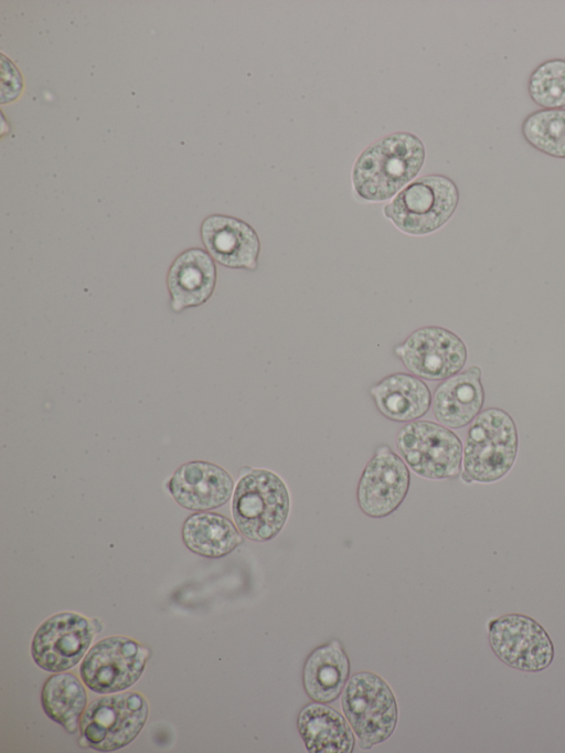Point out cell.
I'll return each mask as SVG.
<instances>
[{"instance_id": "6da1fadb", "label": "cell", "mask_w": 565, "mask_h": 753, "mask_svg": "<svg viewBox=\"0 0 565 753\" xmlns=\"http://www.w3.org/2000/svg\"><path fill=\"white\" fill-rule=\"evenodd\" d=\"M425 146L414 134L396 131L367 146L355 159L352 185L370 202L393 199L423 168Z\"/></svg>"}, {"instance_id": "7a4b0ae2", "label": "cell", "mask_w": 565, "mask_h": 753, "mask_svg": "<svg viewBox=\"0 0 565 753\" xmlns=\"http://www.w3.org/2000/svg\"><path fill=\"white\" fill-rule=\"evenodd\" d=\"M459 203V190L447 176L433 173L413 180L385 206L383 213L401 232L423 236L443 227Z\"/></svg>"}, {"instance_id": "3957f363", "label": "cell", "mask_w": 565, "mask_h": 753, "mask_svg": "<svg viewBox=\"0 0 565 753\" xmlns=\"http://www.w3.org/2000/svg\"><path fill=\"white\" fill-rule=\"evenodd\" d=\"M290 509L282 479L266 469L244 475L234 491L232 513L238 530L249 540L263 542L282 529Z\"/></svg>"}, {"instance_id": "277c9868", "label": "cell", "mask_w": 565, "mask_h": 753, "mask_svg": "<svg viewBox=\"0 0 565 753\" xmlns=\"http://www.w3.org/2000/svg\"><path fill=\"white\" fill-rule=\"evenodd\" d=\"M342 709L364 750L386 741L397 724L396 698L388 683L374 672H356L349 679Z\"/></svg>"}, {"instance_id": "5b68a950", "label": "cell", "mask_w": 565, "mask_h": 753, "mask_svg": "<svg viewBox=\"0 0 565 753\" xmlns=\"http://www.w3.org/2000/svg\"><path fill=\"white\" fill-rule=\"evenodd\" d=\"M518 449L516 427L500 409L481 412L469 427L463 449L465 473L471 480L491 482L512 467Z\"/></svg>"}, {"instance_id": "8992f818", "label": "cell", "mask_w": 565, "mask_h": 753, "mask_svg": "<svg viewBox=\"0 0 565 753\" xmlns=\"http://www.w3.org/2000/svg\"><path fill=\"white\" fill-rule=\"evenodd\" d=\"M145 697L126 691L93 700L79 721V730L87 745L99 752L119 750L140 733L148 719Z\"/></svg>"}, {"instance_id": "52a82bcc", "label": "cell", "mask_w": 565, "mask_h": 753, "mask_svg": "<svg viewBox=\"0 0 565 753\" xmlns=\"http://www.w3.org/2000/svg\"><path fill=\"white\" fill-rule=\"evenodd\" d=\"M404 462L428 479L456 477L461 467L462 445L449 428L431 421L405 424L396 437Z\"/></svg>"}, {"instance_id": "ba28073f", "label": "cell", "mask_w": 565, "mask_h": 753, "mask_svg": "<svg viewBox=\"0 0 565 753\" xmlns=\"http://www.w3.org/2000/svg\"><path fill=\"white\" fill-rule=\"evenodd\" d=\"M148 650L136 640L110 636L96 643L79 666L84 685L100 694L121 692L141 677Z\"/></svg>"}, {"instance_id": "9c48e42d", "label": "cell", "mask_w": 565, "mask_h": 753, "mask_svg": "<svg viewBox=\"0 0 565 753\" xmlns=\"http://www.w3.org/2000/svg\"><path fill=\"white\" fill-rule=\"evenodd\" d=\"M493 654L507 666L525 672L547 668L554 659V646L543 626L519 613L497 617L488 625Z\"/></svg>"}, {"instance_id": "30bf717a", "label": "cell", "mask_w": 565, "mask_h": 753, "mask_svg": "<svg viewBox=\"0 0 565 753\" xmlns=\"http://www.w3.org/2000/svg\"><path fill=\"white\" fill-rule=\"evenodd\" d=\"M395 356L414 375L430 380H446L457 374L467 360L463 341L452 331L427 326L417 329L394 349Z\"/></svg>"}, {"instance_id": "8fae6325", "label": "cell", "mask_w": 565, "mask_h": 753, "mask_svg": "<svg viewBox=\"0 0 565 753\" xmlns=\"http://www.w3.org/2000/svg\"><path fill=\"white\" fill-rule=\"evenodd\" d=\"M93 627L84 616L63 612L44 621L35 632L31 654L45 671L62 672L76 666L88 650Z\"/></svg>"}, {"instance_id": "7c38bea8", "label": "cell", "mask_w": 565, "mask_h": 753, "mask_svg": "<svg viewBox=\"0 0 565 753\" xmlns=\"http://www.w3.org/2000/svg\"><path fill=\"white\" fill-rule=\"evenodd\" d=\"M405 462L388 447H382L366 464L359 485L358 503L369 517L383 518L404 501L409 488Z\"/></svg>"}, {"instance_id": "4fadbf2b", "label": "cell", "mask_w": 565, "mask_h": 753, "mask_svg": "<svg viewBox=\"0 0 565 753\" xmlns=\"http://www.w3.org/2000/svg\"><path fill=\"white\" fill-rule=\"evenodd\" d=\"M201 240L210 255L230 268L255 271L260 241L256 231L234 216L213 214L201 225Z\"/></svg>"}, {"instance_id": "5bb4252c", "label": "cell", "mask_w": 565, "mask_h": 753, "mask_svg": "<svg viewBox=\"0 0 565 753\" xmlns=\"http://www.w3.org/2000/svg\"><path fill=\"white\" fill-rule=\"evenodd\" d=\"M168 487L174 500L183 508L205 511L227 502L234 482L222 467L196 460L182 465L171 477Z\"/></svg>"}, {"instance_id": "9a60e30c", "label": "cell", "mask_w": 565, "mask_h": 753, "mask_svg": "<svg viewBox=\"0 0 565 753\" xmlns=\"http://www.w3.org/2000/svg\"><path fill=\"white\" fill-rule=\"evenodd\" d=\"M215 282L216 268L210 254L201 248L182 252L168 273L172 309L180 312L204 304L211 297Z\"/></svg>"}, {"instance_id": "2e32d148", "label": "cell", "mask_w": 565, "mask_h": 753, "mask_svg": "<svg viewBox=\"0 0 565 753\" xmlns=\"http://www.w3.org/2000/svg\"><path fill=\"white\" fill-rule=\"evenodd\" d=\"M479 367L457 373L438 385L431 406L438 422L451 428L468 425L480 412L484 393Z\"/></svg>"}, {"instance_id": "e0dca14e", "label": "cell", "mask_w": 565, "mask_h": 753, "mask_svg": "<svg viewBox=\"0 0 565 753\" xmlns=\"http://www.w3.org/2000/svg\"><path fill=\"white\" fill-rule=\"evenodd\" d=\"M370 395L382 415L395 422H413L424 416L431 405L427 384L408 373L385 376L370 389Z\"/></svg>"}, {"instance_id": "ac0fdd59", "label": "cell", "mask_w": 565, "mask_h": 753, "mask_svg": "<svg viewBox=\"0 0 565 753\" xmlns=\"http://www.w3.org/2000/svg\"><path fill=\"white\" fill-rule=\"evenodd\" d=\"M297 725L311 753H350L354 749L355 738L348 720L322 702L305 706L299 712Z\"/></svg>"}, {"instance_id": "d6986e66", "label": "cell", "mask_w": 565, "mask_h": 753, "mask_svg": "<svg viewBox=\"0 0 565 753\" xmlns=\"http://www.w3.org/2000/svg\"><path fill=\"white\" fill-rule=\"evenodd\" d=\"M350 675V661L338 640L313 649L302 669V683L308 697L329 703L340 697Z\"/></svg>"}, {"instance_id": "ffe728a7", "label": "cell", "mask_w": 565, "mask_h": 753, "mask_svg": "<svg viewBox=\"0 0 565 753\" xmlns=\"http://www.w3.org/2000/svg\"><path fill=\"white\" fill-rule=\"evenodd\" d=\"M182 539L189 550L206 558L224 556L243 541L234 523L215 512L191 515L183 523Z\"/></svg>"}, {"instance_id": "44dd1931", "label": "cell", "mask_w": 565, "mask_h": 753, "mask_svg": "<svg viewBox=\"0 0 565 753\" xmlns=\"http://www.w3.org/2000/svg\"><path fill=\"white\" fill-rule=\"evenodd\" d=\"M41 703L50 719L75 733L86 709V690L74 674L55 672L43 685Z\"/></svg>"}, {"instance_id": "7402d4cb", "label": "cell", "mask_w": 565, "mask_h": 753, "mask_svg": "<svg viewBox=\"0 0 565 753\" xmlns=\"http://www.w3.org/2000/svg\"><path fill=\"white\" fill-rule=\"evenodd\" d=\"M524 140L535 150L565 159V108L536 109L521 124Z\"/></svg>"}, {"instance_id": "603a6c76", "label": "cell", "mask_w": 565, "mask_h": 753, "mask_svg": "<svg viewBox=\"0 0 565 753\" xmlns=\"http://www.w3.org/2000/svg\"><path fill=\"white\" fill-rule=\"evenodd\" d=\"M527 93L541 108H565V59L553 57L540 63L529 76Z\"/></svg>"}]
</instances>
